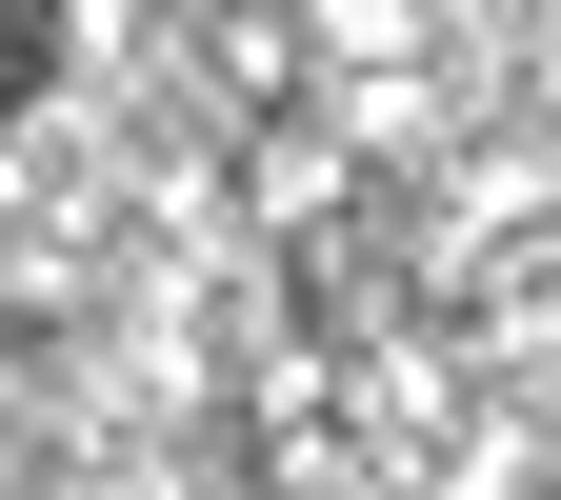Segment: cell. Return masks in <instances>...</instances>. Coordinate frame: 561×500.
<instances>
[{"label":"cell","instance_id":"obj_1","mask_svg":"<svg viewBox=\"0 0 561 500\" xmlns=\"http://www.w3.org/2000/svg\"><path fill=\"white\" fill-rule=\"evenodd\" d=\"M41 60H60V40H41V21H0V101H21V81H41Z\"/></svg>","mask_w":561,"mask_h":500}]
</instances>
